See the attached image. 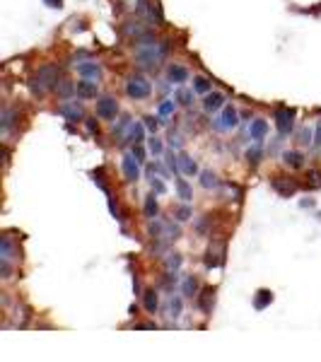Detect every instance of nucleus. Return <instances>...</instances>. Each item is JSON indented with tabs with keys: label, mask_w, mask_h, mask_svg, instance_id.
I'll list each match as a JSON object with an SVG mask.
<instances>
[{
	"label": "nucleus",
	"mask_w": 321,
	"mask_h": 362,
	"mask_svg": "<svg viewBox=\"0 0 321 362\" xmlns=\"http://www.w3.org/2000/svg\"><path fill=\"white\" fill-rule=\"evenodd\" d=\"M78 75L87 78V80H99L102 78V66L94 63V60H84V63L78 66Z\"/></svg>",
	"instance_id": "obj_11"
},
{
	"label": "nucleus",
	"mask_w": 321,
	"mask_h": 362,
	"mask_svg": "<svg viewBox=\"0 0 321 362\" xmlns=\"http://www.w3.org/2000/svg\"><path fill=\"white\" fill-rule=\"evenodd\" d=\"M194 92L196 90H176V102L182 104V106H191L194 104Z\"/></svg>",
	"instance_id": "obj_28"
},
{
	"label": "nucleus",
	"mask_w": 321,
	"mask_h": 362,
	"mask_svg": "<svg viewBox=\"0 0 321 362\" xmlns=\"http://www.w3.org/2000/svg\"><path fill=\"white\" fill-rule=\"evenodd\" d=\"M179 169H182L186 176H196V174H198V164H196L188 154H184V152L179 154Z\"/></svg>",
	"instance_id": "obj_18"
},
{
	"label": "nucleus",
	"mask_w": 321,
	"mask_h": 362,
	"mask_svg": "<svg viewBox=\"0 0 321 362\" xmlns=\"http://www.w3.org/2000/svg\"><path fill=\"white\" fill-rule=\"evenodd\" d=\"M307 138H309V133H307V130H302V133H300V142H302V145H307V142H309Z\"/></svg>",
	"instance_id": "obj_44"
},
{
	"label": "nucleus",
	"mask_w": 321,
	"mask_h": 362,
	"mask_svg": "<svg viewBox=\"0 0 321 362\" xmlns=\"http://www.w3.org/2000/svg\"><path fill=\"white\" fill-rule=\"evenodd\" d=\"M48 8H54V10H60L63 8V0H44Z\"/></svg>",
	"instance_id": "obj_42"
},
{
	"label": "nucleus",
	"mask_w": 321,
	"mask_h": 362,
	"mask_svg": "<svg viewBox=\"0 0 321 362\" xmlns=\"http://www.w3.org/2000/svg\"><path fill=\"white\" fill-rule=\"evenodd\" d=\"M174 102L172 99H164V102H160V106H157V112H160V116H169V114L174 112Z\"/></svg>",
	"instance_id": "obj_34"
},
{
	"label": "nucleus",
	"mask_w": 321,
	"mask_h": 362,
	"mask_svg": "<svg viewBox=\"0 0 321 362\" xmlns=\"http://www.w3.org/2000/svg\"><path fill=\"white\" fill-rule=\"evenodd\" d=\"M307 188H321V169H309Z\"/></svg>",
	"instance_id": "obj_31"
},
{
	"label": "nucleus",
	"mask_w": 321,
	"mask_h": 362,
	"mask_svg": "<svg viewBox=\"0 0 321 362\" xmlns=\"http://www.w3.org/2000/svg\"><path fill=\"white\" fill-rule=\"evenodd\" d=\"M276 128L280 136H288L294 128V112L290 106H278L276 109Z\"/></svg>",
	"instance_id": "obj_4"
},
{
	"label": "nucleus",
	"mask_w": 321,
	"mask_h": 362,
	"mask_svg": "<svg viewBox=\"0 0 321 362\" xmlns=\"http://www.w3.org/2000/svg\"><path fill=\"white\" fill-rule=\"evenodd\" d=\"M133 154L138 157V162H142V157H145V152H142V148H138V142L133 145Z\"/></svg>",
	"instance_id": "obj_43"
},
{
	"label": "nucleus",
	"mask_w": 321,
	"mask_h": 362,
	"mask_svg": "<svg viewBox=\"0 0 321 362\" xmlns=\"http://www.w3.org/2000/svg\"><path fill=\"white\" fill-rule=\"evenodd\" d=\"M196 292H198V280H196V276H186V278H184V285H182V294L184 297H194Z\"/></svg>",
	"instance_id": "obj_21"
},
{
	"label": "nucleus",
	"mask_w": 321,
	"mask_h": 362,
	"mask_svg": "<svg viewBox=\"0 0 321 362\" xmlns=\"http://www.w3.org/2000/svg\"><path fill=\"white\" fill-rule=\"evenodd\" d=\"M157 210H160V206H157V198H154V191L148 198H145V215L150 218V220H154L157 218Z\"/></svg>",
	"instance_id": "obj_23"
},
{
	"label": "nucleus",
	"mask_w": 321,
	"mask_h": 362,
	"mask_svg": "<svg viewBox=\"0 0 321 362\" xmlns=\"http://www.w3.org/2000/svg\"><path fill=\"white\" fill-rule=\"evenodd\" d=\"M142 297H145V309H148L150 314H154L157 306H160V297H157V292H154V290H148Z\"/></svg>",
	"instance_id": "obj_24"
},
{
	"label": "nucleus",
	"mask_w": 321,
	"mask_h": 362,
	"mask_svg": "<svg viewBox=\"0 0 321 362\" xmlns=\"http://www.w3.org/2000/svg\"><path fill=\"white\" fill-rule=\"evenodd\" d=\"M152 191H154V194H164V191H167V186H164L160 179H152Z\"/></svg>",
	"instance_id": "obj_40"
},
{
	"label": "nucleus",
	"mask_w": 321,
	"mask_h": 362,
	"mask_svg": "<svg viewBox=\"0 0 321 362\" xmlns=\"http://www.w3.org/2000/svg\"><path fill=\"white\" fill-rule=\"evenodd\" d=\"M20 254L14 251V242L10 234H2L0 239V261H14Z\"/></svg>",
	"instance_id": "obj_12"
},
{
	"label": "nucleus",
	"mask_w": 321,
	"mask_h": 362,
	"mask_svg": "<svg viewBox=\"0 0 321 362\" xmlns=\"http://www.w3.org/2000/svg\"><path fill=\"white\" fill-rule=\"evenodd\" d=\"M182 264H184L182 254H167V258H164V268H167L169 273H172V270H179Z\"/></svg>",
	"instance_id": "obj_25"
},
{
	"label": "nucleus",
	"mask_w": 321,
	"mask_h": 362,
	"mask_svg": "<svg viewBox=\"0 0 321 362\" xmlns=\"http://www.w3.org/2000/svg\"><path fill=\"white\" fill-rule=\"evenodd\" d=\"M270 302H273V292H270V290H258V292H256V297H254V306H256L258 312H261V309H266Z\"/></svg>",
	"instance_id": "obj_20"
},
{
	"label": "nucleus",
	"mask_w": 321,
	"mask_h": 362,
	"mask_svg": "<svg viewBox=\"0 0 321 362\" xmlns=\"http://www.w3.org/2000/svg\"><path fill=\"white\" fill-rule=\"evenodd\" d=\"M12 124H14V112L12 109H2V130H10Z\"/></svg>",
	"instance_id": "obj_36"
},
{
	"label": "nucleus",
	"mask_w": 321,
	"mask_h": 362,
	"mask_svg": "<svg viewBox=\"0 0 321 362\" xmlns=\"http://www.w3.org/2000/svg\"><path fill=\"white\" fill-rule=\"evenodd\" d=\"M191 218H194V210L188 208V206L176 208V220H179V222H186V220H191Z\"/></svg>",
	"instance_id": "obj_35"
},
{
	"label": "nucleus",
	"mask_w": 321,
	"mask_h": 362,
	"mask_svg": "<svg viewBox=\"0 0 321 362\" xmlns=\"http://www.w3.org/2000/svg\"><path fill=\"white\" fill-rule=\"evenodd\" d=\"M167 78H169V82L182 84V82H186V80H188V70L184 68V66H179V63H172V66H169V70H167Z\"/></svg>",
	"instance_id": "obj_15"
},
{
	"label": "nucleus",
	"mask_w": 321,
	"mask_h": 362,
	"mask_svg": "<svg viewBox=\"0 0 321 362\" xmlns=\"http://www.w3.org/2000/svg\"><path fill=\"white\" fill-rule=\"evenodd\" d=\"M121 167H124V174H126L128 181H138L140 179V162L138 157L130 152V154H124V162H121Z\"/></svg>",
	"instance_id": "obj_8"
},
{
	"label": "nucleus",
	"mask_w": 321,
	"mask_h": 362,
	"mask_svg": "<svg viewBox=\"0 0 321 362\" xmlns=\"http://www.w3.org/2000/svg\"><path fill=\"white\" fill-rule=\"evenodd\" d=\"M75 92H78V97L80 99H97V80H87V78H82L80 82L75 84Z\"/></svg>",
	"instance_id": "obj_9"
},
{
	"label": "nucleus",
	"mask_w": 321,
	"mask_h": 362,
	"mask_svg": "<svg viewBox=\"0 0 321 362\" xmlns=\"http://www.w3.org/2000/svg\"><path fill=\"white\" fill-rule=\"evenodd\" d=\"M239 121H237V112L232 109V106H224V112H222V116L218 118V128L220 130H230V128H234Z\"/></svg>",
	"instance_id": "obj_14"
},
{
	"label": "nucleus",
	"mask_w": 321,
	"mask_h": 362,
	"mask_svg": "<svg viewBox=\"0 0 321 362\" xmlns=\"http://www.w3.org/2000/svg\"><path fill=\"white\" fill-rule=\"evenodd\" d=\"M194 90L198 92V94H208L210 90H212V84H210L208 78H203V75H198V78H194Z\"/></svg>",
	"instance_id": "obj_26"
},
{
	"label": "nucleus",
	"mask_w": 321,
	"mask_h": 362,
	"mask_svg": "<svg viewBox=\"0 0 321 362\" xmlns=\"http://www.w3.org/2000/svg\"><path fill=\"white\" fill-rule=\"evenodd\" d=\"M176 194H179V198H182L184 203H188L191 198H194V191H191V186L186 184L184 179H176Z\"/></svg>",
	"instance_id": "obj_22"
},
{
	"label": "nucleus",
	"mask_w": 321,
	"mask_h": 362,
	"mask_svg": "<svg viewBox=\"0 0 321 362\" xmlns=\"http://www.w3.org/2000/svg\"><path fill=\"white\" fill-rule=\"evenodd\" d=\"M58 114H60L63 118H68V121H82L84 118V109L78 99H66V102L58 106Z\"/></svg>",
	"instance_id": "obj_5"
},
{
	"label": "nucleus",
	"mask_w": 321,
	"mask_h": 362,
	"mask_svg": "<svg viewBox=\"0 0 321 362\" xmlns=\"http://www.w3.org/2000/svg\"><path fill=\"white\" fill-rule=\"evenodd\" d=\"M118 114V102L114 97H99L97 99V116L104 121H112Z\"/></svg>",
	"instance_id": "obj_6"
},
{
	"label": "nucleus",
	"mask_w": 321,
	"mask_h": 362,
	"mask_svg": "<svg viewBox=\"0 0 321 362\" xmlns=\"http://www.w3.org/2000/svg\"><path fill=\"white\" fill-rule=\"evenodd\" d=\"M314 142L321 148V121H319V126H316V140H314Z\"/></svg>",
	"instance_id": "obj_45"
},
{
	"label": "nucleus",
	"mask_w": 321,
	"mask_h": 362,
	"mask_svg": "<svg viewBox=\"0 0 321 362\" xmlns=\"http://www.w3.org/2000/svg\"><path fill=\"white\" fill-rule=\"evenodd\" d=\"M142 133H145V124H130V133H128V140L130 142H142Z\"/></svg>",
	"instance_id": "obj_27"
},
{
	"label": "nucleus",
	"mask_w": 321,
	"mask_h": 362,
	"mask_svg": "<svg viewBox=\"0 0 321 362\" xmlns=\"http://www.w3.org/2000/svg\"><path fill=\"white\" fill-rule=\"evenodd\" d=\"M182 237V230H179V224H174V222H164V234H162V239H179Z\"/></svg>",
	"instance_id": "obj_29"
},
{
	"label": "nucleus",
	"mask_w": 321,
	"mask_h": 362,
	"mask_svg": "<svg viewBox=\"0 0 321 362\" xmlns=\"http://www.w3.org/2000/svg\"><path fill=\"white\" fill-rule=\"evenodd\" d=\"M200 186H203V188H215V186H218V176H215L212 172H208V169L200 172Z\"/></svg>",
	"instance_id": "obj_30"
},
{
	"label": "nucleus",
	"mask_w": 321,
	"mask_h": 362,
	"mask_svg": "<svg viewBox=\"0 0 321 362\" xmlns=\"http://www.w3.org/2000/svg\"><path fill=\"white\" fill-rule=\"evenodd\" d=\"M169 54V42H157L152 34L140 36L133 48V58L140 68H157Z\"/></svg>",
	"instance_id": "obj_1"
},
{
	"label": "nucleus",
	"mask_w": 321,
	"mask_h": 362,
	"mask_svg": "<svg viewBox=\"0 0 321 362\" xmlns=\"http://www.w3.org/2000/svg\"><path fill=\"white\" fill-rule=\"evenodd\" d=\"M126 94L136 102H142V99H148L152 94V82L142 75H130L126 82Z\"/></svg>",
	"instance_id": "obj_3"
},
{
	"label": "nucleus",
	"mask_w": 321,
	"mask_h": 362,
	"mask_svg": "<svg viewBox=\"0 0 321 362\" xmlns=\"http://www.w3.org/2000/svg\"><path fill=\"white\" fill-rule=\"evenodd\" d=\"M148 148H150V152H152L154 157H160V154L164 152V145H162V140L154 138V136H152L150 140H148Z\"/></svg>",
	"instance_id": "obj_33"
},
{
	"label": "nucleus",
	"mask_w": 321,
	"mask_h": 362,
	"mask_svg": "<svg viewBox=\"0 0 321 362\" xmlns=\"http://www.w3.org/2000/svg\"><path fill=\"white\" fill-rule=\"evenodd\" d=\"M224 106V94H220V92H208L206 94V102H203V109L208 114H215L220 112Z\"/></svg>",
	"instance_id": "obj_13"
},
{
	"label": "nucleus",
	"mask_w": 321,
	"mask_h": 362,
	"mask_svg": "<svg viewBox=\"0 0 321 362\" xmlns=\"http://www.w3.org/2000/svg\"><path fill=\"white\" fill-rule=\"evenodd\" d=\"M282 162H285V167L300 169L302 164H304V157L297 152V150H288V152H282Z\"/></svg>",
	"instance_id": "obj_17"
},
{
	"label": "nucleus",
	"mask_w": 321,
	"mask_h": 362,
	"mask_svg": "<svg viewBox=\"0 0 321 362\" xmlns=\"http://www.w3.org/2000/svg\"><path fill=\"white\" fill-rule=\"evenodd\" d=\"M246 160H249L252 164H258V162H261V148H252V150L246 152Z\"/></svg>",
	"instance_id": "obj_39"
},
{
	"label": "nucleus",
	"mask_w": 321,
	"mask_h": 362,
	"mask_svg": "<svg viewBox=\"0 0 321 362\" xmlns=\"http://www.w3.org/2000/svg\"><path fill=\"white\" fill-rule=\"evenodd\" d=\"M169 312H172L169 316H174V319L182 316V300H179V297H172V302H169Z\"/></svg>",
	"instance_id": "obj_37"
},
{
	"label": "nucleus",
	"mask_w": 321,
	"mask_h": 362,
	"mask_svg": "<svg viewBox=\"0 0 321 362\" xmlns=\"http://www.w3.org/2000/svg\"><path fill=\"white\" fill-rule=\"evenodd\" d=\"M270 186H273V191H278L282 198H290V196H294V191H297V184L290 179H282V176H273V179H270Z\"/></svg>",
	"instance_id": "obj_10"
},
{
	"label": "nucleus",
	"mask_w": 321,
	"mask_h": 362,
	"mask_svg": "<svg viewBox=\"0 0 321 362\" xmlns=\"http://www.w3.org/2000/svg\"><path fill=\"white\" fill-rule=\"evenodd\" d=\"M212 302H215V290H212V288H206V290L200 292V297H198V306H200L206 314H210Z\"/></svg>",
	"instance_id": "obj_19"
},
{
	"label": "nucleus",
	"mask_w": 321,
	"mask_h": 362,
	"mask_svg": "<svg viewBox=\"0 0 321 362\" xmlns=\"http://www.w3.org/2000/svg\"><path fill=\"white\" fill-rule=\"evenodd\" d=\"M72 90H75V84L68 82V80H60V82L56 84V92L60 94V97H70V94H72Z\"/></svg>",
	"instance_id": "obj_32"
},
{
	"label": "nucleus",
	"mask_w": 321,
	"mask_h": 362,
	"mask_svg": "<svg viewBox=\"0 0 321 362\" xmlns=\"http://www.w3.org/2000/svg\"><path fill=\"white\" fill-rule=\"evenodd\" d=\"M84 126H87V130H90V133H99V126L94 124V118H87V121H84Z\"/></svg>",
	"instance_id": "obj_41"
},
{
	"label": "nucleus",
	"mask_w": 321,
	"mask_h": 362,
	"mask_svg": "<svg viewBox=\"0 0 321 362\" xmlns=\"http://www.w3.org/2000/svg\"><path fill=\"white\" fill-rule=\"evenodd\" d=\"M60 82L58 80V68L56 66H51V63H46V66H42V68L36 70V75L29 80V87H32V92L34 94H46L48 90H56V84Z\"/></svg>",
	"instance_id": "obj_2"
},
{
	"label": "nucleus",
	"mask_w": 321,
	"mask_h": 362,
	"mask_svg": "<svg viewBox=\"0 0 321 362\" xmlns=\"http://www.w3.org/2000/svg\"><path fill=\"white\" fill-rule=\"evenodd\" d=\"M266 133H268V124H266L264 118H254L252 126H249V136H252V140H264Z\"/></svg>",
	"instance_id": "obj_16"
},
{
	"label": "nucleus",
	"mask_w": 321,
	"mask_h": 362,
	"mask_svg": "<svg viewBox=\"0 0 321 362\" xmlns=\"http://www.w3.org/2000/svg\"><path fill=\"white\" fill-rule=\"evenodd\" d=\"M142 124H145V128H148V130H152V133H157V128H160V121H157L154 116H145V118H142Z\"/></svg>",
	"instance_id": "obj_38"
},
{
	"label": "nucleus",
	"mask_w": 321,
	"mask_h": 362,
	"mask_svg": "<svg viewBox=\"0 0 321 362\" xmlns=\"http://www.w3.org/2000/svg\"><path fill=\"white\" fill-rule=\"evenodd\" d=\"M224 264V242H212L206 256V266L208 268H218Z\"/></svg>",
	"instance_id": "obj_7"
}]
</instances>
